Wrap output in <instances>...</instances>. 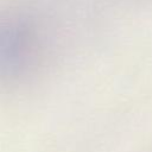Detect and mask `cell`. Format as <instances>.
Listing matches in <instances>:
<instances>
[{
    "label": "cell",
    "mask_w": 152,
    "mask_h": 152,
    "mask_svg": "<svg viewBox=\"0 0 152 152\" xmlns=\"http://www.w3.org/2000/svg\"><path fill=\"white\" fill-rule=\"evenodd\" d=\"M37 18L25 8L0 7V84H18L37 75L45 58Z\"/></svg>",
    "instance_id": "obj_1"
}]
</instances>
